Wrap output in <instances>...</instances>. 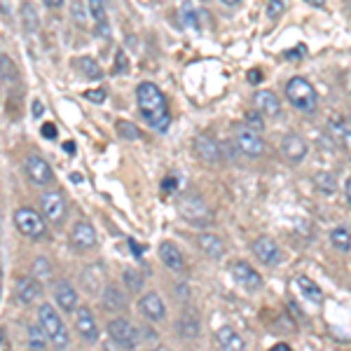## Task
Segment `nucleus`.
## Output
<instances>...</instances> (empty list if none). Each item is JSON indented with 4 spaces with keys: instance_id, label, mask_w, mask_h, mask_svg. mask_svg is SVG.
<instances>
[{
    "instance_id": "nucleus-1",
    "label": "nucleus",
    "mask_w": 351,
    "mask_h": 351,
    "mask_svg": "<svg viewBox=\"0 0 351 351\" xmlns=\"http://www.w3.org/2000/svg\"><path fill=\"white\" fill-rule=\"evenodd\" d=\"M136 99H138V108L141 115L145 117V122L150 127L160 129V132H167L169 122H171V115H169V106L167 99L160 89L155 87L152 82H141L136 87Z\"/></svg>"
},
{
    "instance_id": "nucleus-2",
    "label": "nucleus",
    "mask_w": 351,
    "mask_h": 351,
    "mask_svg": "<svg viewBox=\"0 0 351 351\" xmlns=\"http://www.w3.org/2000/svg\"><path fill=\"white\" fill-rule=\"evenodd\" d=\"M286 96H288V101L302 112H314L316 106H319V94H316V89L311 87L309 80H304V77H300V75L288 80Z\"/></svg>"
},
{
    "instance_id": "nucleus-3",
    "label": "nucleus",
    "mask_w": 351,
    "mask_h": 351,
    "mask_svg": "<svg viewBox=\"0 0 351 351\" xmlns=\"http://www.w3.org/2000/svg\"><path fill=\"white\" fill-rule=\"evenodd\" d=\"M38 324H40L45 330H47L49 339H52V344L56 349H66L68 342H71V337H68V330L64 326V321H61L59 311H54L52 304H40V309H38Z\"/></svg>"
},
{
    "instance_id": "nucleus-4",
    "label": "nucleus",
    "mask_w": 351,
    "mask_h": 351,
    "mask_svg": "<svg viewBox=\"0 0 351 351\" xmlns=\"http://www.w3.org/2000/svg\"><path fill=\"white\" fill-rule=\"evenodd\" d=\"M14 225L28 239H45L47 237V225H45L43 216L28 206H21L14 211Z\"/></svg>"
},
{
    "instance_id": "nucleus-5",
    "label": "nucleus",
    "mask_w": 351,
    "mask_h": 351,
    "mask_svg": "<svg viewBox=\"0 0 351 351\" xmlns=\"http://www.w3.org/2000/svg\"><path fill=\"white\" fill-rule=\"evenodd\" d=\"M178 211L192 225H206L211 223V208L204 204V199L195 195H185L178 199Z\"/></svg>"
},
{
    "instance_id": "nucleus-6",
    "label": "nucleus",
    "mask_w": 351,
    "mask_h": 351,
    "mask_svg": "<svg viewBox=\"0 0 351 351\" xmlns=\"http://www.w3.org/2000/svg\"><path fill=\"white\" fill-rule=\"evenodd\" d=\"M108 335L115 344H120L124 349H134L136 344L141 342V335L138 330L129 324L127 319H122V316H117V319H112L108 324Z\"/></svg>"
},
{
    "instance_id": "nucleus-7",
    "label": "nucleus",
    "mask_w": 351,
    "mask_h": 351,
    "mask_svg": "<svg viewBox=\"0 0 351 351\" xmlns=\"http://www.w3.org/2000/svg\"><path fill=\"white\" fill-rule=\"evenodd\" d=\"M237 148H239L246 157H263L267 152V143L263 141V136L248 127L237 129Z\"/></svg>"
},
{
    "instance_id": "nucleus-8",
    "label": "nucleus",
    "mask_w": 351,
    "mask_h": 351,
    "mask_svg": "<svg viewBox=\"0 0 351 351\" xmlns=\"http://www.w3.org/2000/svg\"><path fill=\"white\" fill-rule=\"evenodd\" d=\"M230 271H232V279H234L241 288H246L248 293H256L263 288V279H260V274L248 263H243V260L232 263Z\"/></svg>"
},
{
    "instance_id": "nucleus-9",
    "label": "nucleus",
    "mask_w": 351,
    "mask_h": 351,
    "mask_svg": "<svg viewBox=\"0 0 351 351\" xmlns=\"http://www.w3.org/2000/svg\"><path fill=\"white\" fill-rule=\"evenodd\" d=\"M253 253H256V258L263 265H267V267H276V265L284 260V251H281L279 243L274 239H269V237H258V239L253 241Z\"/></svg>"
},
{
    "instance_id": "nucleus-10",
    "label": "nucleus",
    "mask_w": 351,
    "mask_h": 351,
    "mask_svg": "<svg viewBox=\"0 0 351 351\" xmlns=\"http://www.w3.org/2000/svg\"><path fill=\"white\" fill-rule=\"evenodd\" d=\"M40 211H43V216L47 220H52L54 225L64 223V218H66L64 195H61V192H56V190L45 192V195L40 197Z\"/></svg>"
},
{
    "instance_id": "nucleus-11",
    "label": "nucleus",
    "mask_w": 351,
    "mask_h": 351,
    "mask_svg": "<svg viewBox=\"0 0 351 351\" xmlns=\"http://www.w3.org/2000/svg\"><path fill=\"white\" fill-rule=\"evenodd\" d=\"M24 169H26L28 180H31L33 185H49V183H54L52 167H49V164L45 162L43 157H38V155L28 157L26 164H24Z\"/></svg>"
},
{
    "instance_id": "nucleus-12",
    "label": "nucleus",
    "mask_w": 351,
    "mask_h": 351,
    "mask_svg": "<svg viewBox=\"0 0 351 351\" xmlns=\"http://www.w3.org/2000/svg\"><path fill=\"white\" fill-rule=\"evenodd\" d=\"M307 143H304L302 136L298 134H286L284 141H281V152H284V157L291 164H300L307 157Z\"/></svg>"
},
{
    "instance_id": "nucleus-13",
    "label": "nucleus",
    "mask_w": 351,
    "mask_h": 351,
    "mask_svg": "<svg viewBox=\"0 0 351 351\" xmlns=\"http://www.w3.org/2000/svg\"><path fill=\"white\" fill-rule=\"evenodd\" d=\"M71 241L77 251H89V248L96 246V230L89 220H80L75 223V228L71 232Z\"/></svg>"
},
{
    "instance_id": "nucleus-14",
    "label": "nucleus",
    "mask_w": 351,
    "mask_h": 351,
    "mask_svg": "<svg viewBox=\"0 0 351 351\" xmlns=\"http://www.w3.org/2000/svg\"><path fill=\"white\" fill-rule=\"evenodd\" d=\"M75 330L80 332L84 342H96L99 339V326H96L94 314L87 307L75 309Z\"/></svg>"
},
{
    "instance_id": "nucleus-15",
    "label": "nucleus",
    "mask_w": 351,
    "mask_h": 351,
    "mask_svg": "<svg viewBox=\"0 0 351 351\" xmlns=\"http://www.w3.org/2000/svg\"><path fill=\"white\" fill-rule=\"evenodd\" d=\"M138 307H141V314L150 321H162L164 316H167V307H164L162 298L157 295V293H145V295L141 298Z\"/></svg>"
},
{
    "instance_id": "nucleus-16",
    "label": "nucleus",
    "mask_w": 351,
    "mask_h": 351,
    "mask_svg": "<svg viewBox=\"0 0 351 351\" xmlns=\"http://www.w3.org/2000/svg\"><path fill=\"white\" fill-rule=\"evenodd\" d=\"M253 106H256V110H260L263 115H267V117H276L281 112L279 96H276L274 92H269V89L256 92V96H253Z\"/></svg>"
},
{
    "instance_id": "nucleus-17",
    "label": "nucleus",
    "mask_w": 351,
    "mask_h": 351,
    "mask_svg": "<svg viewBox=\"0 0 351 351\" xmlns=\"http://www.w3.org/2000/svg\"><path fill=\"white\" fill-rule=\"evenodd\" d=\"M160 258H162V263L167 265L169 269H173V271H183L185 269L183 253H180L178 246L171 243V241H162L160 243Z\"/></svg>"
},
{
    "instance_id": "nucleus-18",
    "label": "nucleus",
    "mask_w": 351,
    "mask_h": 351,
    "mask_svg": "<svg viewBox=\"0 0 351 351\" xmlns=\"http://www.w3.org/2000/svg\"><path fill=\"white\" fill-rule=\"evenodd\" d=\"M54 298L56 304L61 307V311H75L77 309V293L68 281H59L54 288Z\"/></svg>"
},
{
    "instance_id": "nucleus-19",
    "label": "nucleus",
    "mask_w": 351,
    "mask_h": 351,
    "mask_svg": "<svg viewBox=\"0 0 351 351\" xmlns=\"http://www.w3.org/2000/svg\"><path fill=\"white\" fill-rule=\"evenodd\" d=\"M38 281H40V279H36V276H26V279H19V284H16V298H19V302L31 304V302H36V300L40 298L43 288H40Z\"/></svg>"
},
{
    "instance_id": "nucleus-20",
    "label": "nucleus",
    "mask_w": 351,
    "mask_h": 351,
    "mask_svg": "<svg viewBox=\"0 0 351 351\" xmlns=\"http://www.w3.org/2000/svg\"><path fill=\"white\" fill-rule=\"evenodd\" d=\"M216 342H218V347L225 349V351H241L243 347H246L243 337L234 330V328H230V326H223L216 332Z\"/></svg>"
},
{
    "instance_id": "nucleus-21",
    "label": "nucleus",
    "mask_w": 351,
    "mask_h": 351,
    "mask_svg": "<svg viewBox=\"0 0 351 351\" xmlns=\"http://www.w3.org/2000/svg\"><path fill=\"white\" fill-rule=\"evenodd\" d=\"M195 150L206 164H218L220 162V148L216 141L206 138V136H197L195 138Z\"/></svg>"
},
{
    "instance_id": "nucleus-22",
    "label": "nucleus",
    "mask_w": 351,
    "mask_h": 351,
    "mask_svg": "<svg viewBox=\"0 0 351 351\" xmlns=\"http://www.w3.org/2000/svg\"><path fill=\"white\" fill-rule=\"evenodd\" d=\"M176 328H178V332L185 339L199 337V316H197L192 309H185L183 314H180V319H178V324H176Z\"/></svg>"
},
{
    "instance_id": "nucleus-23",
    "label": "nucleus",
    "mask_w": 351,
    "mask_h": 351,
    "mask_svg": "<svg viewBox=\"0 0 351 351\" xmlns=\"http://www.w3.org/2000/svg\"><path fill=\"white\" fill-rule=\"evenodd\" d=\"M104 267L101 265H92V267H87L82 271V286L87 293H92V295H96V293H101V288H104Z\"/></svg>"
},
{
    "instance_id": "nucleus-24",
    "label": "nucleus",
    "mask_w": 351,
    "mask_h": 351,
    "mask_svg": "<svg viewBox=\"0 0 351 351\" xmlns=\"http://www.w3.org/2000/svg\"><path fill=\"white\" fill-rule=\"evenodd\" d=\"M101 304H104V309H108V311H124V309H127V298L122 295L120 288L110 284L108 288H104Z\"/></svg>"
},
{
    "instance_id": "nucleus-25",
    "label": "nucleus",
    "mask_w": 351,
    "mask_h": 351,
    "mask_svg": "<svg viewBox=\"0 0 351 351\" xmlns=\"http://www.w3.org/2000/svg\"><path fill=\"white\" fill-rule=\"evenodd\" d=\"M197 243H199V248L204 253H206L208 258L213 260H220L225 256V243L220 237L216 234H199V239H197Z\"/></svg>"
},
{
    "instance_id": "nucleus-26",
    "label": "nucleus",
    "mask_w": 351,
    "mask_h": 351,
    "mask_svg": "<svg viewBox=\"0 0 351 351\" xmlns=\"http://www.w3.org/2000/svg\"><path fill=\"white\" fill-rule=\"evenodd\" d=\"M295 284L300 288V293H302V295L307 298L309 302H314V304L324 302V291H321L319 284H316V281H311L309 276H298Z\"/></svg>"
},
{
    "instance_id": "nucleus-27",
    "label": "nucleus",
    "mask_w": 351,
    "mask_h": 351,
    "mask_svg": "<svg viewBox=\"0 0 351 351\" xmlns=\"http://www.w3.org/2000/svg\"><path fill=\"white\" fill-rule=\"evenodd\" d=\"M47 342H52L43 326H28V347L31 349H47Z\"/></svg>"
},
{
    "instance_id": "nucleus-28",
    "label": "nucleus",
    "mask_w": 351,
    "mask_h": 351,
    "mask_svg": "<svg viewBox=\"0 0 351 351\" xmlns=\"http://www.w3.org/2000/svg\"><path fill=\"white\" fill-rule=\"evenodd\" d=\"M330 241L332 246L337 248V251L342 253H349L351 251V232L347 228H335L330 232Z\"/></svg>"
},
{
    "instance_id": "nucleus-29",
    "label": "nucleus",
    "mask_w": 351,
    "mask_h": 351,
    "mask_svg": "<svg viewBox=\"0 0 351 351\" xmlns=\"http://www.w3.org/2000/svg\"><path fill=\"white\" fill-rule=\"evenodd\" d=\"M314 188L319 190L321 195H332V192L337 190V183L330 173L319 171V173H314Z\"/></svg>"
},
{
    "instance_id": "nucleus-30",
    "label": "nucleus",
    "mask_w": 351,
    "mask_h": 351,
    "mask_svg": "<svg viewBox=\"0 0 351 351\" xmlns=\"http://www.w3.org/2000/svg\"><path fill=\"white\" fill-rule=\"evenodd\" d=\"M77 66H80L82 75L89 77V80H99V77L104 75V71H101L99 64H96L92 56H82V59H77Z\"/></svg>"
},
{
    "instance_id": "nucleus-31",
    "label": "nucleus",
    "mask_w": 351,
    "mask_h": 351,
    "mask_svg": "<svg viewBox=\"0 0 351 351\" xmlns=\"http://www.w3.org/2000/svg\"><path fill=\"white\" fill-rule=\"evenodd\" d=\"M332 132L337 134L339 143H344V148L351 150V120H337V124H332Z\"/></svg>"
},
{
    "instance_id": "nucleus-32",
    "label": "nucleus",
    "mask_w": 351,
    "mask_h": 351,
    "mask_svg": "<svg viewBox=\"0 0 351 351\" xmlns=\"http://www.w3.org/2000/svg\"><path fill=\"white\" fill-rule=\"evenodd\" d=\"M33 276L40 281L52 279V265H49L47 258H38L36 263H33Z\"/></svg>"
},
{
    "instance_id": "nucleus-33",
    "label": "nucleus",
    "mask_w": 351,
    "mask_h": 351,
    "mask_svg": "<svg viewBox=\"0 0 351 351\" xmlns=\"http://www.w3.org/2000/svg\"><path fill=\"white\" fill-rule=\"evenodd\" d=\"M124 284H127L129 293H141L143 291V276L134 269H127L124 271Z\"/></svg>"
},
{
    "instance_id": "nucleus-34",
    "label": "nucleus",
    "mask_w": 351,
    "mask_h": 351,
    "mask_svg": "<svg viewBox=\"0 0 351 351\" xmlns=\"http://www.w3.org/2000/svg\"><path fill=\"white\" fill-rule=\"evenodd\" d=\"M180 16H183V21H185V26H190V28H199V14H197V10L192 8L190 3H185L183 5V10H180Z\"/></svg>"
},
{
    "instance_id": "nucleus-35",
    "label": "nucleus",
    "mask_w": 351,
    "mask_h": 351,
    "mask_svg": "<svg viewBox=\"0 0 351 351\" xmlns=\"http://www.w3.org/2000/svg\"><path fill=\"white\" fill-rule=\"evenodd\" d=\"M87 5H89V12H92L96 24H99V26L106 24V5H104V0H87Z\"/></svg>"
},
{
    "instance_id": "nucleus-36",
    "label": "nucleus",
    "mask_w": 351,
    "mask_h": 351,
    "mask_svg": "<svg viewBox=\"0 0 351 351\" xmlns=\"http://www.w3.org/2000/svg\"><path fill=\"white\" fill-rule=\"evenodd\" d=\"M243 124H246L248 129H253V132H258V134L265 129V122H263V117H260V110L246 112V117H243Z\"/></svg>"
},
{
    "instance_id": "nucleus-37",
    "label": "nucleus",
    "mask_w": 351,
    "mask_h": 351,
    "mask_svg": "<svg viewBox=\"0 0 351 351\" xmlns=\"http://www.w3.org/2000/svg\"><path fill=\"white\" fill-rule=\"evenodd\" d=\"M117 134L122 136V138H127V141H136V138H141V132L134 127L132 122H117Z\"/></svg>"
},
{
    "instance_id": "nucleus-38",
    "label": "nucleus",
    "mask_w": 351,
    "mask_h": 351,
    "mask_svg": "<svg viewBox=\"0 0 351 351\" xmlns=\"http://www.w3.org/2000/svg\"><path fill=\"white\" fill-rule=\"evenodd\" d=\"M3 84L5 87H10V84L14 82V66H12V61L8 59V54H3Z\"/></svg>"
},
{
    "instance_id": "nucleus-39",
    "label": "nucleus",
    "mask_w": 351,
    "mask_h": 351,
    "mask_svg": "<svg viewBox=\"0 0 351 351\" xmlns=\"http://www.w3.org/2000/svg\"><path fill=\"white\" fill-rule=\"evenodd\" d=\"M106 96H108V92H106L104 87H101V89H89V92H84V99L94 101V104H104Z\"/></svg>"
},
{
    "instance_id": "nucleus-40",
    "label": "nucleus",
    "mask_w": 351,
    "mask_h": 351,
    "mask_svg": "<svg viewBox=\"0 0 351 351\" xmlns=\"http://www.w3.org/2000/svg\"><path fill=\"white\" fill-rule=\"evenodd\" d=\"M124 71H127V56H124V52H117L115 73H124Z\"/></svg>"
},
{
    "instance_id": "nucleus-41",
    "label": "nucleus",
    "mask_w": 351,
    "mask_h": 351,
    "mask_svg": "<svg viewBox=\"0 0 351 351\" xmlns=\"http://www.w3.org/2000/svg\"><path fill=\"white\" fill-rule=\"evenodd\" d=\"M267 14L269 16H279L281 14V3H279V0H271L269 8H267Z\"/></svg>"
},
{
    "instance_id": "nucleus-42",
    "label": "nucleus",
    "mask_w": 351,
    "mask_h": 351,
    "mask_svg": "<svg viewBox=\"0 0 351 351\" xmlns=\"http://www.w3.org/2000/svg\"><path fill=\"white\" fill-rule=\"evenodd\" d=\"M43 136H45V138H56V127L52 122H47L43 127Z\"/></svg>"
},
{
    "instance_id": "nucleus-43",
    "label": "nucleus",
    "mask_w": 351,
    "mask_h": 351,
    "mask_svg": "<svg viewBox=\"0 0 351 351\" xmlns=\"http://www.w3.org/2000/svg\"><path fill=\"white\" fill-rule=\"evenodd\" d=\"M33 12H36V10H33L31 5H24V21L28 24V19H31V21H33V26H38V24H36V14H33Z\"/></svg>"
},
{
    "instance_id": "nucleus-44",
    "label": "nucleus",
    "mask_w": 351,
    "mask_h": 351,
    "mask_svg": "<svg viewBox=\"0 0 351 351\" xmlns=\"http://www.w3.org/2000/svg\"><path fill=\"white\" fill-rule=\"evenodd\" d=\"M344 199H347V206L351 208V178L344 183Z\"/></svg>"
},
{
    "instance_id": "nucleus-45",
    "label": "nucleus",
    "mask_w": 351,
    "mask_h": 351,
    "mask_svg": "<svg viewBox=\"0 0 351 351\" xmlns=\"http://www.w3.org/2000/svg\"><path fill=\"white\" fill-rule=\"evenodd\" d=\"M129 246H132V251H134V256L136 258H141V253H143V246H138L134 239H129Z\"/></svg>"
},
{
    "instance_id": "nucleus-46",
    "label": "nucleus",
    "mask_w": 351,
    "mask_h": 351,
    "mask_svg": "<svg viewBox=\"0 0 351 351\" xmlns=\"http://www.w3.org/2000/svg\"><path fill=\"white\" fill-rule=\"evenodd\" d=\"M43 3L47 5V8L56 10V8H61V5H64V0H43Z\"/></svg>"
},
{
    "instance_id": "nucleus-47",
    "label": "nucleus",
    "mask_w": 351,
    "mask_h": 351,
    "mask_svg": "<svg viewBox=\"0 0 351 351\" xmlns=\"http://www.w3.org/2000/svg\"><path fill=\"white\" fill-rule=\"evenodd\" d=\"M33 115H36V117L43 115V104H40V101H33Z\"/></svg>"
},
{
    "instance_id": "nucleus-48",
    "label": "nucleus",
    "mask_w": 351,
    "mask_h": 351,
    "mask_svg": "<svg viewBox=\"0 0 351 351\" xmlns=\"http://www.w3.org/2000/svg\"><path fill=\"white\" fill-rule=\"evenodd\" d=\"M0 347H3V351H8V349H10V344H8V335H5V330L0 332Z\"/></svg>"
},
{
    "instance_id": "nucleus-49",
    "label": "nucleus",
    "mask_w": 351,
    "mask_h": 351,
    "mask_svg": "<svg viewBox=\"0 0 351 351\" xmlns=\"http://www.w3.org/2000/svg\"><path fill=\"white\" fill-rule=\"evenodd\" d=\"M304 3H309L311 8H324V5H326V0H304Z\"/></svg>"
},
{
    "instance_id": "nucleus-50",
    "label": "nucleus",
    "mask_w": 351,
    "mask_h": 351,
    "mask_svg": "<svg viewBox=\"0 0 351 351\" xmlns=\"http://www.w3.org/2000/svg\"><path fill=\"white\" fill-rule=\"evenodd\" d=\"M271 349H274V351H288L291 347H288L286 342H279V344H274V347H271Z\"/></svg>"
},
{
    "instance_id": "nucleus-51",
    "label": "nucleus",
    "mask_w": 351,
    "mask_h": 351,
    "mask_svg": "<svg viewBox=\"0 0 351 351\" xmlns=\"http://www.w3.org/2000/svg\"><path fill=\"white\" fill-rule=\"evenodd\" d=\"M260 77H263V75H260L258 71L256 73H248V80H251V82H260Z\"/></svg>"
},
{
    "instance_id": "nucleus-52",
    "label": "nucleus",
    "mask_w": 351,
    "mask_h": 351,
    "mask_svg": "<svg viewBox=\"0 0 351 351\" xmlns=\"http://www.w3.org/2000/svg\"><path fill=\"white\" fill-rule=\"evenodd\" d=\"M64 150L68 152V155H73V152H75V145H73L71 141H68V143H64Z\"/></svg>"
},
{
    "instance_id": "nucleus-53",
    "label": "nucleus",
    "mask_w": 351,
    "mask_h": 351,
    "mask_svg": "<svg viewBox=\"0 0 351 351\" xmlns=\"http://www.w3.org/2000/svg\"><path fill=\"white\" fill-rule=\"evenodd\" d=\"M71 180H73V183H82V176H80V173H73V176H71Z\"/></svg>"
},
{
    "instance_id": "nucleus-54",
    "label": "nucleus",
    "mask_w": 351,
    "mask_h": 351,
    "mask_svg": "<svg viewBox=\"0 0 351 351\" xmlns=\"http://www.w3.org/2000/svg\"><path fill=\"white\" fill-rule=\"evenodd\" d=\"M173 188V178H167V183H164V190H171Z\"/></svg>"
},
{
    "instance_id": "nucleus-55",
    "label": "nucleus",
    "mask_w": 351,
    "mask_h": 351,
    "mask_svg": "<svg viewBox=\"0 0 351 351\" xmlns=\"http://www.w3.org/2000/svg\"><path fill=\"white\" fill-rule=\"evenodd\" d=\"M225 5H237V3H241V0H223Z\"/></svg>"
},
{
    "instance_id": "nucleus-56",
    "label": "nucleus",
    "mask_w": 351,
    "mask_h": 351,
    "mask_svg": "<svg viewBox=\"0 0 351 351\" xmlns=\"http://www.w3.org/2000/svg\"><path fill=\"white\" fill-rule=\"evenodd\" d=\"M279 3H281V0H279Z\"/></svg>"
}]
</instances>
